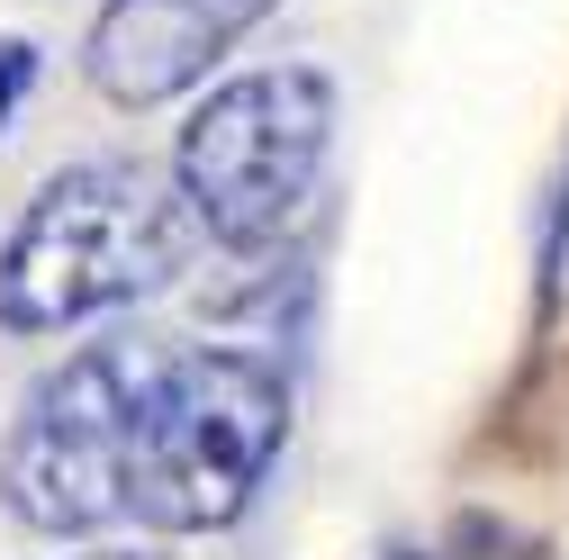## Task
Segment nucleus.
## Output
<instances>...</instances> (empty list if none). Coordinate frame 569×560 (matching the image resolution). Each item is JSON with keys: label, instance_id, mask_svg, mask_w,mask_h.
Masks as SVG:
<instances>
[{"label": "nucleus", "instance_id": "obj_2", "mask_svg": "<svg viewBox=\"0 0 569 560\" xmlns=\"http://www.w3.org/2000/svg\"><path fill=\"white\" fill-rule=\"evenodd\" d=\"M290 371L253 343H172L146 334L136 389V533L190 542L253 516L290 452Z\"/></svg>", "mask_w": 569, "mask_h": 560}, {"label": "nucleus", "instance_id": "obj_7", "mask_svg": "<svg viewBox=\"0 0 569 560\" xmlns=\"http://www.w3.org/2000/svg\"><path fill=\"white\" fill-rule=\"evenodd\" d=\"M73 560H181V551H163V542H91Z\"/></svg>", "mask_w": 569, "mask_h": 560}, {"label": "nucleus", "instance_id": "obj_8", "mask_svg": "<svg viewBox=\"0 0 569 560\" xmlns=\"http://www.w3.org/2000/svg\"><path fill=\"white\" fill-rule=\"evenodd\" d=\"M389 560H425V551H389Z\"/></svg>", "mask_w": 569, "mask_h": 560}, {"label": "nucleus", "instance_id": "obj_3", "mask_svg": "<svg viewBox=\"0 0 569 560\" xmlns=\"http://www.w3.org/2000/svg\"><path fill=\"white\" fill-rule=\"evenodd\" d=\"M335 73L326 63H253L208 82L172 136V181L218 253H271L308 218L335 154Z\"/></svg>", "mask_w": 569, "mask_h": 560}, {"label": "nucleus", "instance_id": "obj_1", "mask_svg": "<svg viewBox=\"0 0 569 560\" xmlns=\"http://www.w3.org/2000/svg\"><path fill=\"white\" fill-rule=\"evenodd\" d=\"M199 218L172 172L136 154H82L37 181L0 236V334H73L190 271Z\"/></svg>", "mask_w": 569, "mask_h": 560}, {"label": "nucleus", "instance_id": "obj_6", "mask_svg": "<svg viewBox=\"0 0 569 560\" xmlns=\"http://www.w3.org/2000/svg\"><path fill=\"white\" fill-rule=\"evenodd\" d=\"M37 73H46V54H37V37H0V136H10V118L28 109Z\"/></svg>", "mask_w": 569, "mask_h": 560}, {"label": "nucleus", "instance_id": "obj_5", "mask_svg": "<svg viewBox=\"0 0 569 560\" xmlns=\"http://www.w3.org/2000/svg\"><path fill=\"white\" fill-rule=\"evenodd\" d=\"M280 0H100L82 37V82L109 109L190 100Z\"/></svg>", "mask_w": 569, "mask_h": 560}, {"label": "nucleus", "instance_id": "obj_4", "mask_svg": "<svg viewBox=\"0 0 569 560\" xmlns=\"http://www.w3.org/2000/svg\"><path fill=\"white\" fill-rule=\"evenodd\" d=\"M136 389L146 334H91L46 362L0 434V507L46 542L136 533Z\"/></svg>", "mask_w": 569, "mask_h": 560}]
</instances>
